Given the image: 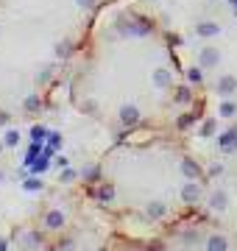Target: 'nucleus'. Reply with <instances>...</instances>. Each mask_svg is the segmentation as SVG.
<instances>
[{
    "label": "nucleus",
    "instance_id": "obj_1",
    "mask_svg": "<svg viewBox=\"0 0 237 251\" xmlns=\"http://www.w3.org/2000/svg\"><path fill=\"white\" fill-rule=\"evenodd\" d=\"M64 87L84 117L123 137L184 131L207 103L173 31L137 0L100 11Z\"/></svg>",
    "mask_w": 237,
    "mask_h": 251
},
{
    "label": "nucleus",
    "instance_id": "obj_2",
    "mask_svg": "<svg viewBox=\"0 0 237 251\" xmlns=\"http://www.w3.org/2000/svg\"><path fill=\"white\" fill-rule=\"evenodd\" d=\"M100 11L95 0H0V123L47 106Z\"/></svg>",
    "mask_w": 237,
    "mask_h": 251
},
{
    "label": "nucleus",
    "instance_id": "obj_3",
    "mask_svg": "<svg viewBox=\"0 0 237 251\" xmlns=\"http://www.w3.org/2000/svg\"><path fill=\"white\" fill-rule=\"evenodd\" d=\"M198 165L173 134H131L100 162L98 193L115 209L162 221L198 198Z\"/></svg>",
    "mask_w": 237,
    "mask_h": 251
}]
</instances>
